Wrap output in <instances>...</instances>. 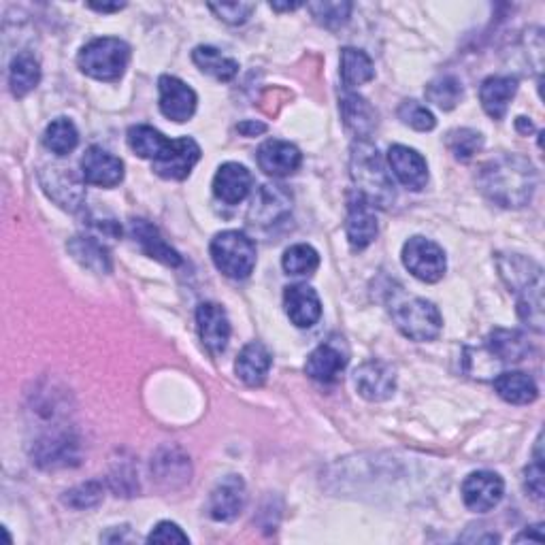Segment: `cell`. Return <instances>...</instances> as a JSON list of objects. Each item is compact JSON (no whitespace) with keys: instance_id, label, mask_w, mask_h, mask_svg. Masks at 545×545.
<instances>
[{"instance_id":"obj_1","label":"cell","mask_w":545,"mask_h":545,"mask_svg":"<svg viewBox=\"0 0 545 545\" xmlns=\"http://www.w3.org/2000/svg\"><path fill=\"white\" fill-rule=\"evenodd\" d=\"M477 184L494 205L520 209L531 203L537 188V171L533 162L520 154H501L484 164Z\"/></svg>"},{"instance_id":"obj_2","label":"cell","mask_w":545,"mask_h":545,"mask_svg":"<svg viewBox=\"0 0 545 545\" xmlns=\"http://www.w3.org/2000/svg\"><path fill=\"white\" fill-rule=\"evenodd\" d=\"M350 169L356 184V192L365 196L373 207L386 209L394 203L396 198L394 181L375 145H371L369 141L354 143Z\"/></svg>"},{"instance_id":"obj_3","label":"cell","mask_w":545,"mask_h":545,"mask_svg":"<svg viewBox=\"0 0 545 545\" xmlns=\"http://www.w3.org/2000/svg\"><path fill=\"white\" fill-rule=\"evenodd\" d=\"M390 316L405 337L411 341H433L441 333L439 309L420 296H407L401 288L390 292Z\"/></svg>"},{"instance_id":"obj_4","label":"cell","mask_w":545,"mask_h":545,"mask_svg":"<svg viewBox=\"0 0 545 545\" xmlns=\"http://www.w3.org/2000/svg\"><path fill=\"white\" fill-rule=\"evenodd\" d=\"M79 69L98 81H118L130 62V47L122 39L103 37L79 52Z\"/></svg>"},{"instance_id":"obj_5","label":"cell","mask_w":545,"mask_h":545,"mask_svg":"<svg viewBox=\"0 0 545 545\" xmlns=\"http://www.w3.org/2000/svg\"><path fill=\"white\" fill-rule=\"evenodd\" d=\"M211 258L226 277L245 279L256 267V245L241 230H224L211 241Z\"/></svg>"},{"instance_id":"obj_6","label":"cell","mask_w":545,"mask_h":545,"mask_svg":"<svg viewBox=\"0 0 545 545\" xmlns=\"http://www.w3.org/2000/svg\"><path fill=\"white\" fill-rule=\"evenodd\" d=\"M403 264L411 275L426 284L439 282L445 275V267H448L441 247L435 241L424 237H411L403 245Z\"/></svg>"},{"instance_id":"obj_7","label":"cell","mask_w":545,"mask_h":545,"mask_svg":"<svg viewBox=\"0 0 545 545\" xmlns=\"http://www.w3.org/2000/svg\"><path fill=\"white\" fill-rule=\"evenodd\" d=\"M84 177H79L73 169L62 167V164H49L41 171V186L45 194L60 207L77 211L84 205L86 186Z\"/></svg>"},{"instance_id":"obj_8","label":"cell","mask_w":545,"mask_h":545,"mask_svg":"<svg viewBox=\"0 0 545 545\" xmlns=\"http://www.w3.org/2000/svg\"><path fill=\"white\" fill-rule=\"evenodd\" d=\"M201 160V147L190 137H181L169 141L156 160H152V169L162 179H186L194 164Z\"/></svg>"},{"instance_id":"obj_9","label":"cell","mask_w":545,"mask_h":545,"mask_svg":"<svg viewBox=\"0 0 545 545\" xmlns=\"http://www.w3.org/2000/svg\"><path fill=\"white\" fill-rule=\"evenodd\" d=\"M505 494L503 477L492 471H477L471 473L465 482H462V501L475 511V514H486L494 509Z\"/></svg>"},{"instance_id":"obj_10","label":"cell","mask_w":545,"mask_h":545,"mask_svg":"<svg viewBox=\"0 0 545 545\" xmlns=\"http://www.w3.org/2000/svg\"><path fill=\"white\" fill-rule=\"evenodd\" d=\"M345 233L352 250L360 252L369 247L377 237V218L375 207L360 192H352L348 198V220H345Z\"/></svg>"},{"instance_id":"obj_11","label":"cell","mask_w":545,"mask_h":545,"mask_svg":"<svg viewBox=\"0 0 545 545\" xmlns=\"http://www.w3.org/2000/svg\"><path fill=\"white\" fill-rule=\"evenodd\" d=\"M158 90H160V111L164 118L173 122H188L194 111H196V92L184 84V81L173 77V75H162L158 79Z\"/></svg>"},{"instance_id":"obj_12","label":"cell","mask_w":545,"mask_h":545,"mask_svg":"<svg viewBox=\"0 0 545 545\" xmlns=\"http://www.w3.org/2000/svg\"><path fill=\"white\" fill-rule=\"evenodd\" d=\"M356 390L367 401H386L396 390V371L384 360H369L354 373Z\"/></svg>"},{"instance_id":"obj_13","label":"cell","mask_w":545,"mask_h":545,"mask_svg":"<svg viewBox=\"0 0 545 545\" xmlns=\"http://www.w3.org/2000/svg\"><path fill=\"white\" fill-rule=\"evenodd\" d=\"M196 324L198 335L209 354L220 356L228 348L230 341V320L226 311L218 303H203L196 309Z\"/></svg>"},{"instance_id":"obj_14","label":"cell","mask_w":545,"mask_h":545,"mask_svg":"<svg viewBox=\"0 0 545 545\" xmlns=\"http://www.w3.org/2000/svg\"><path fill=\"white\" fill-rule=\"evenodd\" d=\"M81 177L86 179V184L113 188L124 179V162L103 147L92 145L81 158Z\"/></svg>"},{"instance_id":"obj_15","label":"cell","mask_w":545,"mask_h":545,"mask_svg":"<svg viewBox=\"0 0 545 545\" xmlns=\"http://www.w3.org/2000/svg\"><path fill=\"white\" fill-rule=\"evenodd\" d=\"M256 158L258 167L271 177H288L296 173V169H299L303 162V154L299 152V147L279 139L264 141L258 147Z\"/></svg>"},{"instance_id":"obj_16","label":"cell","mask_w":545,"mask_h":545,"mask_svg":"<svg viewBox=\"0 0 545 545\" xmlns=\"http://www.w3.org/2000/svg\"><path fill=\"white\" fill-rule=\"evenodd\" d=\"M247 501L245 482L239 475H228L213 488L209 499V516L218 522L235 520Z\"/></svg>"},{"instance_id":"obj_17","label":"cell","mask_w":545,"mask_h":545,"mask_svg":"<svg viewBox=\"0 0 545 545\" xmlns=\"http://www.w3.org/2000/svg\"><path fill=\"white\" fill-rule=\"evenodd\" d=\"M292 209V196L284 186H262L254 196L247 218L254 226H271L286 218Z\"/></svg>"},{"instance_id":"obj_18","label":"cell","mask_w":545,"mask_h":545,"mask_svg":"<svg viewBox=\"0 0 545 545\" xmlns=\"http://www.w3.org/2000/svg\"><path fill=\"white\" fill-rule=\"evenodd\" d=\"M388 164L396 179L409 190H422L428 181V167L422 154L407 145H392L388 152Z\"/></svg>"},{"instance_id":"obj_19","label":"cell","mask_w":545,"mask_h":545,"mask_svg":"<svg viewBox=\"0 0 545 545\" xmlns=\"http://www.w3.org/2000/svg\"><path fill=\"white\" fill-rule=\"evenodd\" d=\"M284 307L290 322L299 328H311L322 318L320 296L307 284L288 286L284 292Z\"/></svg>"},{"instance_id":"obj_20","label":"cell","mask_w":545,"mask_h":545,"mask_svg":"<svg viewBox=\"0 0 545 545\" xmlns=\"http://www.w3.org/2000/svg\"><path fill=\"white\" fill-rule=\"evenodd\" d=\"M254 184L252 173L239 162H226L213 177V194L226 205H239L250 194Z\"/></svg>"},{"instance_id":"obj_21","label":"cell","mask_w":545,"mask_h":545,"mask_svg":"<svg viewBox=\"0 0 545 545\" xmlns=\"http://www.w3.org/2000/svg\"><path fill=\"white\" fill-rule=\"evenodd\" d=\"M345 367H348V354L341 352L337 343L328 341L318 345V348L309 354L305 373L320 384H333L341 377Z\"/></svg>"},{"instance_id":"obj_22","label":"cell","mask_w":545,"mask_h":545,"mask_svg":"<svg viewBox=\"0 0 545 545\" xmlns=\"http://www.w3.org/2000/svg\"><path fill=\"white\" fill-rule=\"evenodd\" d=\"M271 365H273V356L267 345L252 341L241 350L235 362V371L245 386L260 388L264 382H267Z\"/></svg>"},{"instance_id":"obj_23","label":"cell","mask_w":545,"mask_h":545,"mask_svg":"<svg viewBox=\"0 0 545 545\" xmlns=\"http://www.w3.org/2000/svg\"><path fill=\"white\" fill-rule=\"evenodd\" d=\"M79 458V445L77 439H73L69 433L49 435L37 443L35 460L43 469H58L77 465Z\"/></svg>"},{"instance_id":"obj_24","label":"cell","mask_w":545,"mask_h":545,"mask_svg":"<svg viewBox=\"0 0 545 545\" xmlns=\"http://www.w3.org/2000/svg\"><path fill=\"white\" fill-rule=\"evenodd\" d=\"M341 115L343 124L354 132L358 141H367L377 126V113L367 98L350 90H345L341 96Z\"/></svg>"},{"instance_id":"obj_25","label":"cell","mask_w":545,"mask_h":545,"mask_svg":"<svg viewBox=\"0 0 545 545\" xmlns=\"http://www.w3.org/2000/svg\"><path fill=\"white\" fill-rule=\"evenodd\" d=\"M499 271H501V277L505 279V284L516 294L543 284V271L539 264L533 262L531 258H524L518 254L501 256Z\"/></svg>"},{"instance_id":"obj_26","label":"cell","mask_w":545,"mask_h":545,"mask_svg":"<svg viewBox=\"0 0 545 545\" xmlns=\"http://www.w3.org/2000/svg\"><path fill=\"white\" fill-rule=\"evenodd\" d=\"M516 92H518L516 77H503V75L488 77L480 88V101L484 111L492 120H503L509 109V103L514 101Z\"/></svg>"},{"instance_id":"obj_27","label":"cell","mask_w":545,"mask_h":545,"mask_svg":"<svg viewBox=\"0 0 545 545\" xmlns=\"http://www.w3.org/2000/svg\"><path fill=\"white\" fill-rule=\"evenodd\" d=\"M130 230H132V237H135V241L143 247V252L150 258L167 264V267H179V264L184 262L177 254V250H173V247L162 239L160 230L154 224H150L147 220H132Z\"/></svg>"},{"instance_id":"obj_28","label":"cell","mask_w":545,"mask_h":545,"mask_svg":"<svg viewBox=\"0 0 545 545\" xmlns=\"http://www.w3.org/2000/svg\"><path fill=\"white\" fill-rule=\"evenodd\" d=\"M494 390L511 405H528L539 396L535 379L522 371H507L494 377Z\"/></svg>"},{"instance_id":"obj_29","label":"cell","mask_w":545,"mask_h":545,"mask_svg":"<svg viewBox=\"0 0 545 545\" xmlns=\"http://www.w3.org/2000/svg\"><path fill=\"white\" fill-rule=\"evenodd\" d=\"M488 352L499 362H520L531 352V345L520 330L494 328L488 337Z\"/></svg>"},{"instance_id":"obj_30","label":"cell","mask_w":545,"mask_h":545,"mask_svg":"<svg viewBox=\"0 0 545 545\" xmlns=\"http://www.w3.org/2000/svg\"><path fill=\"white\" fill-rule=\"evenodd\" d=\"M152 473L158 482L175 488V480L190 482V460L175 448H164L152 460Z\"/></svg>"},{"instance_id":"obj_31","label":"cell","mask_w":545,"mask_h":545,"mask_svg":"<svg viewBox=\"0 0 545 545\" xmlns=\"http://www.w3.org/2000/svg\"><path fill=\"white\" fill-rule=\"evenodd\" d=\"M66 247H69L71 256L79 264H84L86 269L94 273H111V256L103 241L94 237H73Z\"/></svg>"},{"instance_id":"obj_32","label":"cell","mask_w":545,"mask_h":545,"mask_svg":"<svg viewBox=\"0 0 545 545\" xmlns=\"http://www.w3.org/2000/svg\"><path fill=\"white\" fill-rule=\"evenodd\" d=\"M375 77V66L371 58L354 47L341 49V79L345 90L365 86Z\"/></svg>"},{"instance_id":"obj_33","label":"cell","mask_w":545,"mask_h":545,"mask_svg":"<svg viewBox=\"0 0 545 545\" xmlns=\"http://www.w3.org/2000/svg\"><path fill=\"white\" fill-rule=\"evenodd\" d=\"M192 60L198 69L211 77H216L218 81H230V79H235L239 73V62L224 56L220 49L211 47V45L196 47L192 52Z\"/></svg>"},{"instance_id":"obj_34","label":"cell","mask_w":545,"mask_h":545,"mask_svg":"<svg viewBox=\"0 0 545 545\" xmlns=\"http://www.w3.org/2000/svg\"><path fill=\"white\" fill-rule=\"evenodd\" d=\"M41 66L30 54H18L9 69V86L15 98H24L39 86Z\"/></svg>"},{"instance_id":"obj_35","label":"cell","mask_w":545,"mask_h":545,"mask_svg":"<svg viewBox=\"0 0 545 545\" xmlns=\"http://www.w3.org/2000/svg\"><path fill=\"white\" fill-rule=\"evenodd\" d=\"M169 141L171 139L164 137L160 130L145 124H137L128 130L130 150L145 160H156Z\"/></svg>"},{"instance_id":"obj_36","label":"cell","mask_w":545,"mask_h":545,"mask_svg":"<svg viewBox=\"0 0 545 545\" xmlns=\"http://www.w3.org/2000/svg\"><path fill=\"white\" fill-rule=\"evenodd\" d=\"M43 141H45V147L49 152H54L58 156H66V154H71L77 147L79 132H77V128H75V124L71 120L58 118L45 128Z\"/></svg>"},{"instance_id":"obj_37","label":"cell","mask_w":545,"mask_h":545,"mask_svg":"<svg viewBox=\"0 0 545 545\" xmlns=\"http://www.w3.org/2000/svg\"><path fill=\"white\" fill-rule=\"evenodd\" d=\"M284 271L294 277H309L320 267V254L307 243L292 245L284 254Z\"/></svg>"},{"instance_id":"obj_38","label":"cell","mask_w":545,"mask_h":545,"mask_svg":"<svg viewBox=\"0 0 545 545\" xmlns=\"http://www.w3.org/2000/svg\"><path fill=\"white\" fill-rule=\"evenodd\" d=\"M426 98L428 103H433L435 107L443 111H452L462 98V84L452 75L437 77L426 86Z\"/></svg>"},{"instance_id":"obj_39","label":"cell","mask_w":545,"mask_h":545,"mask_svg":"<svg viewBox=\"0 0 545 545\" xmlns=\"http://www.w3.org/2000/svg\"><path fill=\"white\" fill-rule=\"evenodd\" d=\"M518 316L535 333H543V284L518 294Z\"/></svg>"},{"instance_id":"obj_40","label":"cell","mask_w":545,"mask_h":545,"mask_svg":"<svg viewBox=\"0 0 545 545\" xmlns=\"http://www.w3.org/2000/svg\"><path fill=\"white\" fill-rule=\"evenodd\" d=\"M445 145H448V150L454 154L456 160L469 162L477 152L482 150L484 139L477 130L456 128L450 132L448 139H445Z\"/></svg>"},{"instance_id":"obj_41","label":"cell","mask_w":545,"mask_h":545,"mask_svg":"<svg viewBox=\"0 0 545 545\" xmlns=\"http://www.w3.org/2000/svg\"><path fill=\"white\" fill-rule=\"evenodd\" d=\"M313 20L328 30H337L348 24L354 5L352 3H309Z\"/></svg>"},{"instance_id":"obj_42","label":"cell","mask_w":545,"mask_h":545,"mask_svg":"<svg viewBox=\"0 0 545 545\" xmlns=\"http://www.w3.org/2000/svg\"><path fill=\"white\" fill-rule=\"evenodd\" d=\"M103 497H105L103 482L92 480V482L79 484L73 490L66 492L64 503L71 505L73 509H90V507H96L98 503H101Z\"/></svg>"},{"instance_id":"obj_43","label":"cell","mask_w":545,"mask_h":545,"mask_svg":"<svg viewBox=\"0 0 545 545\" xmlns=\"http://www.w3.org/2000/svg\"><path fill=\"white\" fill-rule=\"evenodd\" d=\"M399 118L403 120V124L411 126L414 130H420V132H428V130H433L437 126V120H435L433 111L428 109V107H424L418 101H405V103H401Z\"/></svg>"},{"instance_id":"obj_44","label":"cell","mask_w":545,"mask_h":545,"mask_svg":"<svg viewBox=\"0 0 545 545\" xmlns=\"http://www.w3.org/2000/svg\"><path fill=\"white\" fill-rule=\"evenodd\" d=\"M209 9L218 15V18L230 26H239L250 20V15L256 11L254 3H222L209 5Z\"/></svg>"},{"instance_id":"obj_45","label":"cell","mask_w":545,"mask_h":545,"mask_svg":"<svg viewBox=\"0 0 545 545\" xmlns=\"http://www.w3.org/2000/svg\"><path fill=\"white\" fill-rule=\"evenodd\" d=\"M188 535L173 522H160L147 537V543H188Z\"/></svg>"},{"instance_id":"obj_46","label":"cell","mask_w":545,"mask_h":545,"mask_svg":"<svg viewBox=\"0 0 545 545\" xmlns=\"http://www.w3.org/2000/svg\"><path fill=\"white\" fill-rule=\"evenodd\" d=\"M524 488L531 492V497L541 501L543 499V460L541 456L535 458L531 467H526L524 471Z\"/></svg>"},{"instance_id":"obj_47","label":"cell","mask_w":545,"mask_h":545,"mask_svg":"<svg viewBox=\"0 0 545 545\" xmlns=\"http://www.w3.org/2000/svg\"><path fill=\"white\" fill-rule=\"evenodd\" d=\"M237 130L243 137H256V135H262V132H267V124L256 122V120H245L237 126Z\"/></svg>"},{"instance_id":"obj_48","label":"cell","mask_w":545,"mask_h":545,"mask_svg":"<svg viewBox=\"0 0 545 545\" xmlns=\"http://www.w3.org/2000/svg\"><path fill=\"white\" fill-rule=\"evenodd\" d=\"M88 7L90 9H94V11H98V13H113V11H120V9H124L126 7V3H113V5H107V3H88Z\"/></svg>"},{"instance_id":"obj_49","label":"cell","mask_w":545,"mask_h":545,"mask_svg":"<svg viewBox=\"0 0 545 545\" xmlns=\"http://www.w3.org/2000/svg\"><path fill=\"white\" fill-rule=\"evenodd\" d=\"M299 7H303V3H271L273 11H294Z\"/></svg>"},{"instance_id":"obj_50","label":"cell","mask_w":545,"mask_h":545,"mask_svg":"<svg viewBox=\"0 0 545 545\" xmlns=\"http://www.w3.org/2000/svg\"><path fill=\"white\" fill-rule=\"evenodd\" d=\"M533 528H535V526H533ZM526 539H528V541L543 543V533H537V535H535L533 531H524L522 535H518V537H516V541H526Z\"/></svg>"},{"instance_id":"obj_51","label":"cell","mask_w":545,"mask_h":545,"mask_svg":"<svg viewBox=\"0 0 545 545\" xmlns=\"http://www.w3.org/2000/svg\"><path fill=\"white\" fill-rule=\"evenodd\" d=\"M516 128H518L520 132H524V135H528V132H533V130H535V126H533L531 122H528L526 118H518V120H516Z\"/></svg>"}]
</instances>
